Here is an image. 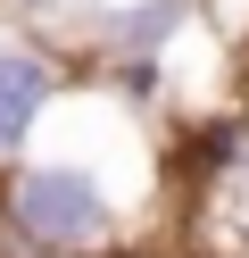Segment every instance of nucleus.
Instances as JSON below:
<instances>
[{
	"mask_svg": "<svg viewBox=\"0 0 249 258\" xmlns=\"http://www.w3.org/2000/svg\"><path fill=\"white\" fill-rule=\"evenodd\" d=\"M9 225H17L25 241H42V250L83 258V250L108 241L116 208H108V191H100L83 167H25V175L9 183Z\"/></svg>",
	"mask_w": 249,
	"mask_h": 258,
	"instance_id": "f257e3e1",
	"label": "nucleus"
},
{
	"mask_svg": "<svg viewBox=\"0 0 249 258\" xmlns=\"http://www.w3.org/2000/svg\"><path fill=\"white\" fill-rule=\"evenodd\" d=\"M42 100H50V58H33V50H0V158L33 134Z\"/></svg>",
	"mask_w": 249,
	"mask_h": 258,
	"instance_id": "f03ea898",
	"label": "nucleus"
}]
</instances>
